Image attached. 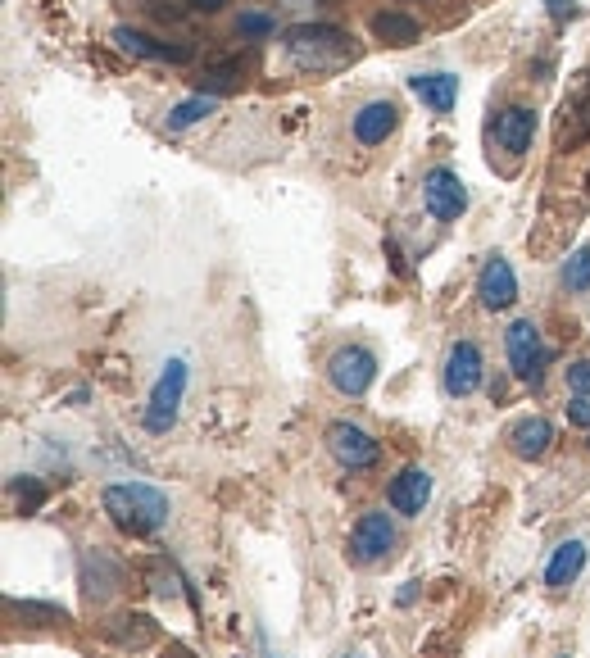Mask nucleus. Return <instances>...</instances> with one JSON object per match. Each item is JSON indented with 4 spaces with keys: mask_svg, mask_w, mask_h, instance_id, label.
<instances>
[{
    "mask_svg": "<svg viewBox=\"0 0 590 658\" xmlns=\"http://www.w3.org/2000/svg\"><path fill=\"white\" fill-rule=\"evenodd\" d=\"M581 568H586V545H581V541H563L559 550H554L550 568H545V586H550V590L572 586Z\"/></svg>",
    "mask_w": 590,
    "mask_h": 658,
    "instance_id": "obj_18",
    "label": "nucleus"
},
{
    "mask_svg": "<svg viewBox=\"0 0 590 658\" xmlns=\"http://www.w3.org/2000/svg\"><path fill=\"white\" fill-rule=\"evenodd\" d=\"M427 495H432V477H427L423 468H400L391 477V491H386V500H391L395 513H404V518H418L427 504Z\"/></svg>",
    "mask_w": 590,
    "mask_h": 658,
    "instance_id": "obj_12",
    "label": "nucleus"
},
{
    "mask_svg": "<svg viewBox=\"0 0 590 658\" xmlns=\"http://www.w3.org/2000/svg\"><path fill=\"white\" fill-rule=\"evenodd\" d=\"M531 137H536V114L522 105H509L500 118H495V141H500L509 155H522L531 150Z\"/></svg>",
    "mask_w": 590,
    "mask_h": 658,
    "instance_id": "obj_15",
    "label": "nucleus"
},
{
    "mask_svg": "<svg viewBox=\"0 0 590 658\" xmlns=\"http://www.w3.org/2000/svg\"><path fill=\"white\" fill-rule=\"evenodd\" d=\"M395 545V527L386 513H364V518L354 522V536H350V550L359 563H377L386 550Z\"/></svg>",
    "mask_w": 590,
    "mask_h": 658,
    "instance_id": "obj_10",
    "label": "nucleus"
},
{
    "mask_svg": "<svg viewBox=\"0 0 590 658\" xmlns=\"http://www.w3.org/2000/svg\"><path fill=\"white\" fill-rule=\"evenodd\" d=\"M236 32H241V37H268V32H273V19H268V14H241Z\"/></svg>",
    "mask_w": 590,
    "mask_h": 658,
    "instance_id": "obj_23",
    "label": "nucleus"
},
{
    "mask_svg": "<svg viewBox=\"0 0 590 658\" xmlns=\"http://www.w3.org/2000/svg\"><path fill=\"white\" fill-rule=\"evenodd\" d=\"M373 37L386 41V46H413V41H418V23H413L409 14L386 10L373 19Z\"/></svg>",
    "mask_w": 590,
    "mask_h": 658,
    "instance_id": "obj_19",
    "label": "nucleus"
},
{
    "mask_svg": "<svg viewBox=\"0 0 590 658\" xmlns=\"http://www.w3.org/2000/svg\"><path fill=\"white\" fill-rule=\"evenodd\" d=\"M477 295H482L486 309H509L513 300H518V277H513V268L504 264L500 255L482 268V277H477Z\"/></svg>",
    "mask_w": 590,
    "mask_h": 658,
    "instance_id": "obj_13",
    "label": "nucleus"
},
{
    "mask_svg": "<svg viewBox=\"0 0 590 658\" xmlns=\"http://www.w3.org/2000/svg\"><path fill=\"white\" fill-rule=\"evenodd\" d=\"M236 82H241V59H227V64L205 69V78H200L196 87H200V96H223V91H232Z\"/></svg>",
    "mask_w": 590,
    "mask_h": 658,
    "instance_id": "obj_20",
    "label": "nucleus"
},
{
    "mask_svg": "<svg viewBox=\"0 0 590 658\" xmlns=\"http://www.w3.org/2000/svg\"><path fill=\"white\" fill-rule=\"evenodd\" d=\"M545 345H541V327L536 323H513L509 327V364H513V373L518 377H527V382H536L541 377V368H545Z\"/></svg>",
    "mask_w": 590,
    "mask_h": 658,
    "instance_id": "obj_8",
    "label": "nucleus"
},
{
    "mask_svg": "<svg viewBox=\"0 0 590 658\" xmlns=\"http://www.w3.org/2000/svg\"><path fill=\"white\" fill-rule=\"evenodd\" d=\"M395 123H400V109L391 100H373V105H364L354 114V137L364 141V146H382L395 132Z\"/></svg>",
    "mask_w": 590,
    "mask_h": 658,
    "instance_id": "obj_14",
    "label": "nucleus"
},
{
    "mask_svg": "<svg viewBox=\"0 0 590 658\" xmlns=\"http://www.w3.org/2000/svg\"><path fill=\"white\" fill-rule=\"evenodd\" d=\"M327 377H332V386L341 395H364L368 386L377 382L373 350H364V345H345V350H336L332 364H327Z\"/></svg>",
    "mask_w": 590,
    "mask_h": 658,
    "instance_id": "obj_4",
    "label": "nucleus"
},
{
    "mask_svg": "<svg viewBox=\"0 0 590 658\" xmlns=\"http://www.w3.org/2000/svg\"><path fill=\"white\" fill-rule=\"evenodd\" d=\"M291 5H318V0H291Z\"/></svg>",
    "mask_w": 590,
    "mask_h": 658,
    "instance_id": "obj_29",
    "label": "nucleus"
},
{
    "mask_svg": "<svg viewBox=\"0 0 590 658\" xmlns=\"http://www.w3.org/2000/svg\"><path fill=\"white\" fill-rule=\"evenodd\" d=\"M327 450L336 454V463L341 468H350V472H359V468H373L377 463V441L364 432V427H354V423H332L327 427Z\"/></svg>",
    "mask_w": 590,
    "mask_h": 658,
    "instance_id": "obj_7",
    "label": "nucleus"
},
{
    "mask_svg": "<svg viewBox=\"0 0 590 658\" xmlns=\"http://www.w3.org/2000/svg\"><path fill=\"white\" fill-rule=\"evenodd\" d=\"M423 200H427V214L450 223V218H459L463 209H468V187H463L459 173H450V168H432V173L423 177Z\"/></svg>",
    "mask_w": 590,
    "mask_h": 658,
    "instance_id": "obj_6",
    "label": "nucleus"
},
{
    "mask_svg": "<svg viewBox=\"0 0 590 658\" xmlns=\"http://www.w3.org/2000/svg\"><path fill=\"white\" fill-rule=\"evenodd\" d=\"M182 391H187V364L173 359L159 377L155 395H150V409H146V427L150 432H168L177 423V404H182Z\"/></svg>",
    "mask_w": 590,
    "mask_h": 658,
    "instance_id": "obj_5",
    "label": "nucleus"
},
{
    "mask_svg": "<svg viewBox=\"0 0 590 658\" xmlns=\"http://www.w3.org/2000/svg\"><path fill=\"white\" fill-rule=\"evenodd\" d=\"M563 286H568V291H586L590 286V246H581L568 255V264H563Z\"/></svg>",
    "mask_w": 590,
    "mask_h": 658,
    "instance_id": "obj_21",
    "label": "nucleus"
},
{
    "mask_svg": "<svg viewBox=\"0 0 590 658\" xmlns=\"http://www.w3.org/2000/svg\"><path fill=\"white\" fill-rule=\"evenodd\" d=\"M590 141V69L577 73L559 105V123H554V146L559 150H577Z\"/></svg>",
    "mask_w": 590,
    "mask_h": 658,
    "instance_id": "obj_3",
    "label": "nucleus"
},
{
    "mask_svg": "<svg viewBox=\"0 0 590 658\" xmlns=\"http://www.w3.org/2000/svg\"><path fill=\"white\" fill-rule=\"evenodd\" d=\"M100 504H105L109 522H114L118 531H128V536H150V531H159L168 518V495L146 482L109 486V491L100 495Z\"/></svg>",
    "mask_w": 590,
    "mask_h": 658,
    "instance_id": "obj_2",
    "label": "nucleus"
},
{
    "mask_svg": "<svg viewBox=\"0 0 590 658\" xmlns=\"http://www.w3.org/2000/svg\"><path fill=\"white\" fill-rule=\"evenodd\" d=\"M187 5H196V10H205V14H218L227 0H187Z\"/></svg>",
    "mask_w": 590,
    "mask_h": 658,
    "instance_id": "obj_28",
    "label": "nucleus"
},
{
    "mask_svg": "<svg viewBox=\"0 0 590 658\" xmlns=\"http://www.w3.org/2000/svg\"><path fill=\"white\" fill-rule=\"evenodd\" d=\"M568 423L590 427V395H572L568 400Z\"/></svg>",
    "mask_w": 590,
    "mask_h": 658,
    "instance_id": "obj_26",
    "label": "nucleus"
},
{
    "mask_svg": "<svg viewBox=\"0 0 590 658\" xmlns=\"http://www.w3.org/2000/svg\"><path fill=\"white\" fill-rule=\"evenodd\" d=\"M482 386V350L472 341H459L445 354V391L450 395H472Z\"/></svg>",
    "mask_w": 590,
    "mask_h": 658,
    "instance_id": "obj_11",
    "label": "nucleus"
},
{
    "mask_svg": "<svg viewBox=\"0 0 590 658\" xmlns=\"http://www.w3.org/2000/svg\"><path fill=\"white\" fill-rule=\"evenodd\" d=\"M572 10H577V0H550V14H554V19H568Z\"/></svg>",
    "mask_w": 590,
    "mask_h": 658,
    "instance_id": "obj_27",
    "label": "nucleus"
},
{
    "mask_svg": "<svg viewBox=\"0 0 590 658\" xmlns=\"http://www.w3.org/2000/svg\"><path fill=\"white\" fill-rule=\"evenodd\" d=\"M205 114H214V96H191L168 114V123H173V128H191V123H200Z\"/></svg>",
    "mask_w": 590,
    "mask_h": 658,
    "instance_id": "obj_22",
    "label": "nucleus"
},
{
    "mask_svg": "<svg viewBox=\"0 0 590 658\" xmlns=\"http://www.w3.org/2000/svg\"><path fill=\"white\" fill-rule=\"evenodd\" d=\"M19 500H23V513H32V509H41L46 491H41L37 482H28V477H23V482H19Z\"/></svg>",
    "mask_w": 590,
    "mask_h": 658,
    "instance_id": "obj_25",
    "label": "nucleus"
},
{
    "mask_svg": "<svg viewBox=\"0 0 590 658\" xmlns=\"http://www.w3.org/2000/svg\"><path fill=\"white\" fill-rule=\"evenodd\" d=\"M550 441H554V427L545 423V418H522L509 432V445L518 459H541V454L550 450Z\"/></svg>",
    "mask_w": 590,
    "mask_h": 658,
    "instance_id": "obj_17",
    "label": "nucleus"
},
{
    "mask_svg": "<svg viewBox=\"0 0 590 658\" xmlns=\"http://www.w3.org/2000/svg\"><path fill=\"white\" fill-rule=\"evenodd\" d=\"M568 386H572L577 395H590V359H581V364L568 368Z\"/></svg>",
    "mask_w": 590,
    "mask_h": 658,
    "instance_id": "obj_24",
    "label": "nucleus"
},
{
    "mask_svg": "<svg viewBox=\"0 0 590 658\" xmlns=\"http://www.w3.org/2000/svg\"><path fill=\"white\" fill-rule=\"evenodd\" d=\"M409 87H413V96L423 100L427 109H436V114H450L454 100H459V78H450V73H418Z\"/></svg>",
    "mask_w": 590,
    "mask_h": 658,
    "instance_id": "obj_16",
    "label": "nucleus"
},
{
    "mask_svg": "<svg viewBox=\"0 0 590 658\" xmlns=\"http://www.w3.org/2000/svg\"><path fill=\"white\" fill-rule=\"evenodd\" d=\"M114 41L123 55L132 59H155V64H191L196 50L191 46H173V41H155L146 32H132V28H114Z\"/></svg>",
    "mask_w": 590,
    "mask_h": 658,
    "instance_id": "obj_9",
    "label": "nucleus"
},
{
    "mask_svg": "<svg viewBox=\"0 0 590 658\" xmlns=\"http://www.w3.org/2000/svg\"><path fill=\"white\" fill-rule=\"evenodd\" d=\"M286 59L305 73H336L354 59V46L332 23H300L286 32Z\"/></svg>",
    "mask_w": 590,
    "mask_h": 658,
    "instance_id": "obj_1",
    "label": "nucleus"
},
{
    "mask_svg": "<svg viewBox=\"0 0 590 658\" xmlns=\"http://www.w3.org/2000/svg\"><path fill=\"white\" fill-rule=\"evenodd\" d=\"M341 658H359V654H341Z\"/></svg>",
    "mask_w": 590,
    "mask_h": 658,
    "instance_id": "obj_30",
    "label": "nucleus"
}]
</instances>
